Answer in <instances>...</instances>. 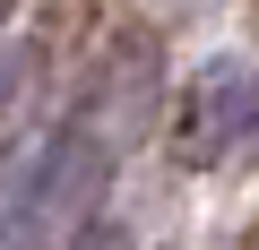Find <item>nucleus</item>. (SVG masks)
Here are the masks:
<instances>
[{
    "label": "nucleus",
    "mask_w": 259,
    "mask_h": 250,
    "mask_svg": "<svg viewBox=\"0 0 259 250\" xmlns=\"http://www.w3.org/2000/svg\"><path fill=\"white\" fill-rule=\"evenodd\" d=\"M250 130H259V69H250V61H216V69H199L190 95H182V147H173V156L225 164L233 147H250Z\"/></svg>",
    "instance_id": "f03ea898"
},
{
    "label": "nucleus",
    "mask_w": 259,
    "mask_h": 250,
    "mask_svg": "<svg viewBox=\"0 0 259 250\" xmlns=\"http://www.w3.org/2000/svg\"><path fill=\"white\" fill-rule=\"evenodd\" d=\"M0 241H18V224H9V173H0Z\"/></svg>",
    "instance_id": "39448f33"
},
{
    "label": "nucleus",
    "mask_w": 259,
    "mask_h": 250,
    "mask_svg": "<svg viewBox=\"0 0 259 250\" xmlns=\"http://www.w3.org/2000/svg\"><path fill=\"white\" fill-rule=\"evenodd\" d=\"M112 156H121V147L69 104L61 130H52L26 164H9V224L69 241L78 224H95V198H104V181H112Z\"/></svg>",
    "instance_id": "f257e3e1"
},
{
    "label": "nucleus",
    "mask_w": 259,
    "mask_h": 250,
    "mask_svg": "<svg viewBox=\"0 0 259 250\" xmlns=\"http://www.w3.org/2000/svg\"><path fill=\"white\" fill-rule=\"evenodd\" d=\"M52 250H130V233H121L112 216H95V224H78L69 241H52Z\"/></svg>",
    "instance_id": "7ed1b4c3"
},
{
    "label": "nucleus",
    "mask_w": 259,
    "mask_h": 250,
    "mask_svg": "<svg viewBox=\"0 0 259 250\" xmlns=\"http://www.w3.org/2000/svg\"><path fill=\"white\" fill-rule=\"evenodd\" d=\"M9 95H18V52H0V112H9Z\"/></svg>",
    "instance_id": "20e7f679"
},
{
    "label": "nucleus",
    "mask_w": 259,
    "mask_h": 250,
    "mask_svg": "<svg viewBox=\"0 0 259 250\" xmlns=\"http://www.w3.org/2000/svg\"><path fill=\"white\" fill-rule=\"evenodd\" d=\"M0 18H9V0H0Z\"/></svg>",
    "instance_id": "423d86ee"
}]
</instances>
